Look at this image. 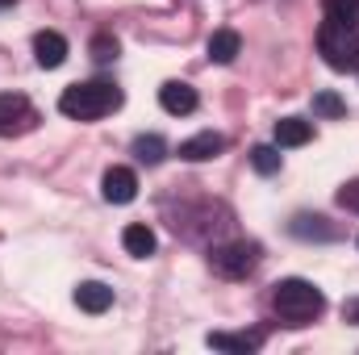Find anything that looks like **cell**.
I'll return each instance as SVG.
<instances>
[{"label": "cell", "instance_id": "obj_4", "mask_svg": "<svg viewBox=\"0 0 359 355\" xmlns=\"http://www.w3.org/2000/svg\"><path fill=\"white\" fill-rule=\"evenodd\" d=\"M259 260H264L259 243H217V247H209V267L226 280H247L259 267Z\"/></svg>", "mask_w": 359, "mask_h": 355}, {"label": "cell", "instance_id": "obj_2", "mask_svg": "<svg viewBox=\"0 0 359 355\" xmlns=\"http://www.w3.org/2000/svg\"><path fill=\"white\" fill-rule=\"evenodd\" d=\"M59 109H63L67 117H76V121H96V117L121 109V88L109 84V80L72 84V88H63V96H59Z\"/></svg>", "mask_w": 359, "mask_h": 355}, {"label": "cell", "instance_id": "obj_17", "mask_svg": "<svg viewBox=\"0 0 359 355\" xmlns=\"http://www.w3.org/2000/svg\"><path fill=\"white\" fill-rule=\"evenodd\" d=\"M313 113L318 117H347V100L339 92H318L313 96Z\"/></svg>", "mask_w": 359, "mask_h": 355}, {"label": "cell", "instance_id": "obj_3", "mask_svg": "<svg viewBox=\"0 0 359 355\" xmlns=\"http://www.w3.org/2000/svg\"><path fill=\"white\" fill-rule=\"evenodd\" d=\"M318 51L334 72H359V21L326 17L318 29Z\"/></svg>", "mask_w": 359, "mask_h": 355}, {"label": "cell", "instance_id": "obj_12", "mask_svg": "<svg viewBox=\"0 0 359 355\" xmlns=\"http://www.w3.org/2000/svg\"><path fill=\"white\" fill-rule=\"evenodd\" d=\"M313 138V121L305 117H280L276 121V147H305Z\"/></svg>", "mask_w": 359, "mask_h": 355}, {"label": "cell", "instance_id": "obj_13", "mask_svg": "<svg viewBox=\"0 0 359 355\" xmlns=\"http://www.w3.org/2000/svg\"><path fill=\"white\" fill-rule=\"evenodd\" d=\"M213 351H234V355H251L264 347V339L259 335H226V330H213L209 339H205Z\"/></svg>", "mask_w": 359, "mask_h": 355}, {"label": "cell", "instance_id": "obj_10", "mask_svg": "<svg viewBox=\"0 0 359 355\" xmlns=\"http://www.w3.org/2000/svg\"><path fill=\"white\" fill-rule=\"evenodd\" d=\"M159 105H163L172 117H188V113L196 109V88L184 84V80H168V84L159 88Z\"/></svg>", "mask_w": 359, "mask_h": 355}, {"label": "cell", "instance_id": "obj_6", "mask_svg": "<svg viewBox=\"0 0 359 355\" xmlns=\"http://www.w3.org/2000/svg\"><path fill=\"white\" fill-rule=\"evenodd\" d=\"M288 234L301 239V243H334L339 226H330V217H322V213H297L288 222Z\"/></svg>", "mask_w": 359, "mask_h": 355}, {"label": "cell", "instance_id": "obj_7", "mask_svg": "<svg viewBox=\"0 0 359 355\" xmlns=\"http://www.w3.org/2000/svg\"><path fill=\"white\" fill-rule=\"evenodd\" d=\"M100 192H104L109 205H130L138 196V176L130 168H109L104 180H100Z\"/></svg>", "mask_w": 359, "mask_h": 355}, {"label": "cell", "instance_id": "obj_11", "mask_svg": "<svg viewBox=\"0 0 359 355\" xmlns=\"http://www.w3.org/2000/svg\"><path fill=\"white\" fill-rule=\"evenodd\" d=\"M76 305H80L84 314H104V309L113 305V288L100 284V280H84V284L76 288Z\"/></svg>", "mask_w": 359, "mask_h": 355}, {"label": "cell", "instance_id": "obj_1", "mask_svg": "<svg viewBox=\"0 0 359 355\" xmlns=\"http://www.w3.org/2000/svg\"><path fill=\"white\" fill-rule=\"evenodd\" d=\"M271 305H276V318H280L284 326H309V322L326 309V297H322L318 284L292 276V280H280V284L271 288Z\"/></svg>", "mask_w": 359, "mask_h": 355}, {"label": "cell", "instance_id": "obj_23", "mask_svg": "<svg viewBox=\"0 0 359 355\" xmlns=\"http://www.w3.org/2000/svg\"><path fill=\"white\" fill-rule=\"evenodd\" d=\"M8 4H17V0H0V8H8Z\"/></svg>", "mask_w": 359, "mask_h": 355}, {"label": "cell", "instance_id": "obj_18", "mask_svg": "<svg viewBox=\"0 0 359 355\" xmlns=\"http://www.w3.org/2000/svg\"><path fill=\"white\" fill-rule=\"evenodd\" d=\"M251 168L259 176H276L280 172V147H255L251 151Z\"/></svg>", "mask_w": 359, "mask_h": 355}, {"label": "cell", "instance_id": "obj_8", "mask_svg": "<svg viewBox=\"0 0 359 355\" xmlns=\"http://www.w3.org/2000/svg\"><path fill=\"white\" fill-rule=\"evenodd\" d=\"M34 59H38V67H46V72L63 67V63H67V38L55 34V29L34 34Z\"/></svg>", "mask_w": 359, "mask_h": 355}, {"label": "cell", "instance_id": "obj_5", "mask_svg": "<svg viewBox=\"0 0 359 355\" xmlns=\"http://www.w3.org/2000/svg\"><path fill=\"white\" fill-rule=\"evenodd\" d=\"M38 126V109L29 105L25 92H0V138L29 134Z\"/></svg>", "mask_w": 359, "mask_h": 355}, {"label": "cell", "instance_id": "obj_16", "mask_svg": "<svg viewBox=\"0 0 359 355\" xmlns=\"http://www.w3.org/2000/svg\"><path fill=\"white\" fill-rule=\"evenodd\" d=\"M134 155H138V163L155 168V163H163V155H168V142H163L159 134H142V138H134Z\"/></svg>", "mask_w": 359, "mask_h": 355}, {"label": "cell", "instance_id": "obj_15", "mask_svg": "<svg viewBox=\"0 0 359 355\" xmlns=\"http://www.w3.org/2000/svg\"><path fill=\"white\" fill-rule=\"evenodd\" d=\"M205 51H209V59H213V63H234V59H238V51H243V38H238L234 29H217V34L209 38V46H205Z\"/></svg>", "mask_w": 359, "mask_h": 355}, {"label": "cell", "instance_id": "obj_20", "mask_svg": "<svg viewBox=\"0 0 359 355\" xmlns=\"http://www.w3.org/2000/svg\"><path fill=\"white\" fill-rule=\"evenodd\" d=\"M92 59H96V63H113V59H117V42H113L109 34H96V38H92Z\"/></svg>", "mask_w": 359, "mask_h": 355}, {"label": "cell", "instance_id": "obj_19", "mask_svg": "<svg viewBox=\"0 0 359 355\" xmlns=\"http://www.w3.org/2000/svg\"><path fill=\"white\" fill-rule=\"evenodd\" d=\"M326 17H339V21H359V0H326Z\"/></svg>", "mask_w": 359, "mask_h": 355}, {"label": "cell", "instance_id": "obj_9", "mask_svg": "<svg viewBox=\"0 0 359 355\" xmlns=\"http://www.w3.org/2000/svg\"><path fill=\"white\" fill-rule=\"evenodd\" d=\"M222 151H226V138H222V134H213V130H201V134H192V138H184V142H180V159H188V163L217 159Z\"/></svg>", "mask_w": 359, "mask_h": 355}, {"label": "cell", "instance_id": "obj_22", "mask_svg": "<svg viewBox=\"0 0 359 355\" xmlns=\"http://www.w3.org/2000/svg\"><path fill=\"white\" fill-rule=\"evenodd\" d=\"M343 318L359 326V297H347V301H343Z\"/></svg>", "mask_w": 359, "mask_h": 355}, {"label": "cell", "instance_id": "obj_14", "mask_svg": "<svg viewBox=\"0 0 359 355\" xmlns=\"http://www.w3.org/2000/svg\"><path fill=\"white\" fill-rule=\"evenodd\" d=\"M121 247H126L134 260H147V255H155V230L142 226V222H134V226L121 230Z\"/></svg>", "mask_w": 359, "mask_h": 355}, {"label": "cell", "instance_id": "obj_21", "mask_svg": "<svg viewBox=\"0 0 359 355\" xmlns=\"http://www.w3.org/2000/svg\"><path fill=\"white\" fill-rule=\"evenodd\" d=\"M339 205H343V209H351V213H359V180H351V184H343V188H339Z\"/></svg>", "mask_w": 359, "mask_h": 355}]
</instances>
